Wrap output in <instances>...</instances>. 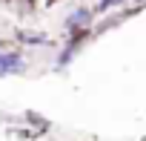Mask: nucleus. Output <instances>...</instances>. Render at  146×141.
I'll use <instances>...</instances> for the list:
<instances>
[{
  "mask_svg": "<svg viewBox=\"0 0 146 141\" xmlns=\"http://www.w3.org/2000/svg\"><path fill=\"white\" fill-rule=\"evenodd\" d=\"M17 69H23V63H20V55H15V52L0 55V75H6V72H17Z\"/></svg>",
  "mask_w": 146,
  "mask_h": 141,
  "instance_id": "1",
  "label": "nucleus"
},
{
  "mask_svg": "<svg viewBox=\"0 0 146 141\" xmlns=\"http://www.w3.org/2000/svg\"><path fill=\"white\" fill-rule=\"evenodd\" d=\"M89 17H92L89 12H75V17H69V29H72V32H78L80 26L89 23Z\"/></svg>",
  "mask_w": 146,
  "mask_h": 141,
  "instance_id": "2",
  "label": "nucleus"
},
{
  "mask_svg": "<svg viewBox=\"0 0 146 141\" xmlns=\"http://www.w3.org/2000/svg\"><path fill=\"white\" fill-rule=\"evenodd\" d=\"M117 3H123V0H100V3H98V12H106V9H112V6H117Z\"/></svg>",
  "mask_w": 146,
  "mask_h": 141,
  "instance_id": "3",
  "label": "nucleus"
}]
</instances>
